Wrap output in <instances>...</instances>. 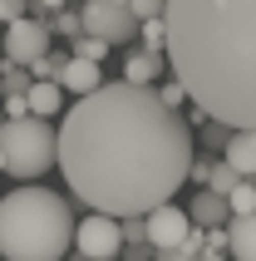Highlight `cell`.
Listing matches in <instances>:
<instances>
[{
  "instance_id": "7402d4cb",
  "label": "cell",
  "mask_w": 256,
  "mask_h": 261,
  "mask_svg": "<svg viewBox=\"0 0 256 261\" xmlns=\"http://www.w3.org/2000/svg\"><path fill=\"white\" fill-rule=\"evenodd\" d=\"M5 118H30V94H5Z\"/></svg>"
},
{
  "instance_id": "4316f807",
  "label": "cell",
  "mask_w": 256,
  "mask_h": 261,
  "mask_svg": "<svg viewBox=\"0 0 256 261\" xmlns=\"http://www.w3.org/2000/svg\"><path fill=\"white\" fill-rule=\"evenodd\" d=\"M197 261H227V256H222V251H217V247H207V251H202Z\"/></svg>"
},
{
  "instance_id": "7a4b0ae2",
  "label": "cell",
  "mask_w": 256,
  "mask_h": 261,
  "mask_svg": "<svg viewBox=\"0 0 256 261\" xmlns=\"http://www.w3.org/2000/svg\"><path fill=\"white\" fill-rule=\"evenodd\" d=\"M168 59L207 118L256 128V0H168Z\"/></svg>"
},
{
  "instance_id": "44dd1931",
  "label": "cell",
  "mask_w": 256,
  "mask_h": 261,
  "mask_svg": "<svg viewBox=\"0 0 256 261\" xmlns=\"http://www.w3.org/2000/svg\"><path fill=\"white\" fill-rule=\"evenodd\" d=\"M35 0H0V25H15V20H25V10Z\"/></svg>"
},
{
  "instance_id": "d6986e66",
  "label": "cell",
  "mask_w": 256,
  "mask_h": 261,
  "mask_svg": "<svg viewBox=\"0 0 256 261\" xmlns=\"http://www.w3.org/2000/svg\"><path fill=\"white\" fill-rule=\"evenodd\" d=\"M69 49H74V55H84V59H99V64H104V55H109V40H104V35H89V30H84L79 40H69Z\"/></svg>"
},
{
  "instance_id": "6da1fadb",
  "label": "cell",
  "mask_w": 256,
  "mask_h": 261,
  "mask_svg": "<svg viewBox=\"0 0 256 261\" xmlns=\"http://www.w3.org/2000/svg\"><path fill=\"white\" fill-rule=\"evenodd\" d=\"M59 173L94 212L148 217L192 177V128L158 89L99 84L64 114Z\"/></svg>"
},
{
  "instance_id": "7c38bea8",
  "label": "cell",
  "mask_w": 256,
  "mask_h": 261,
  "mask_svg": "<svg viewBox=\"0 0 256 261\" xmlns=\"http://www.w3.org/2000/svg\"><path fill=\"white\" fill-rule=\"evenodd\" d=\"M192 182H197V188H212V192H227V197H232V188L242 182V173H237L227 158H222V163L207 158V163H192Z\"/></svg>"
},
{
  "instance_id": "ba28073f",
  "label": "cell",
  "mask_w": 256,
  "mask_h": 261,
  "mask_svg": "<svg viewBox=\"0 0 256 261\" xmlns=\"http://www.w3.org/2000/svg\"><path fill=\"white\" fill-rule=\"evenodd\" d=\"M40 55H49V25L44 20H15V25H5V59H15V64H35Z\"/></svg>"
},
{
  "instance_id": "5bb4252c",
  "label": "cell",
  "mask_w": 256,
  "mask_h": 261,
  "mask_svg": "<svg viewBox=\"0 0 256 261\" xmlns=\"http://www.w3.org/2000/svg\"><path fill=\"white\" fill-rule=\"evenodd\" d=\"M227 237H232V261H256V212L251 217H232L227 222Z\"/></svg>"
},
{
  "instance_id": "cb8c5ba5",
  "label": "cell",
  "mask_w": 256,
  "mask_h": 261,
  "mask_svg": "<svg viewBox=\"0 0 256 261\" xmlns=\"http://www.w3.org/2000/svg\"><path fill=\"white\" fill-rule=\"evenodd\" d=\"M158 94H163V103H172V109H183V103H187V89H183V79H177V74H172V84L158 89Z\"/></svg>"
},
{
  "instance_id": "5b68a950",
  "label": "cell",
  "mask_w": 256,
  "mask_h": 261,
  "mask_svg": "<svg viewBox=\"0 0 256 261\" xmlns=\"http://www.w3.org/2000/svg\"><path fill=\"white\" fill-rule=\"evenodd\" d=\"M138 25L143 20L133 10V0H84V30L104 35L109 44H128Z\"/></svg>"
},
{
  "instance_id": "83f0119b",
  "label": "cell",
  "mask_w": 256,
  "mask_h": 261,
  "mask_svg": "<svg viewBox=\"0 0 256 261\" xmlns=\"http://www.w3.org/2000/svg\"><path fill=\"white\" fill-rule=\"evenodd\" d=\"M0 173H5V148H0Z\"/></svg>"
},
{
  "instance_id": "d4e9b609",
  "label": "cell",
  "mask_w": 256,
  "mask_h": 261,
  "mask_svg": "<svg viewBox=\"0 0 256 261\" xmlns=\"http://www.w3.org/2000/svg\"><path fill=\"white\" fill-rule=\"evenodd\" d=\"M35 10H49V15H55V10H64V0H35Z\"/></svg>"
},
{
  "instance_id": "f1b7e54d",
  "label": "cell",
  "mask_w": 256,
  "mask_h": 261,
  "mask_svg": "<svg viewBox=\"0 0 256 261\" xmlns=\"http://www.w3.org/2000/svg\"><path fill=\"white\" fill-rule=\"evenodd\" d=\"M0 128H5V103H0Z\"/></svg>"
},
{
  "instance_id": "484cf974",
  "label": "cell",
  "mask_w": 256,
  "mask_h": 261,
  "mask_svg": "<svg viewBox=\"0 0 256 261\" xmlns=\"http://www.w3.org/2000/svg\"><path fill=\"white\" fill-rule=\"evenodd\" d=\"M158 261H192V256H183V251H158Z\"/></svg>"
},
{
  "instance_id": "ffe728a7",
  "label": "cell",
  "mask_w": 256,
  "mask_h": 261,
  "mask_svg": "<svg viewBox=\"0 0 256 261\" xmlns=\"http://www.w3.org/2000/svg\"><path fill=\"white\" fill-rule=\"evenodd\" d=\"M55 35L79 40V35H84V10H55Z\"/></svg>"
},
{
  "instance_id": "e0dca14e",
  "label": "cell",
  "mask_w": 256,
  "mask_h": 261,
  "mask_svg": "<svg viewBox=\"0 0 256 261\" xmlns=\"http://www.w3.org/2000/svg\"><path fill=\"white\" fill-rule=\"evenodd\" d=\"M227 202H232V217H251V212H256V182H251V177H242V182L232 188Z\"/></svg>"
},
{
  "instance_id": "3957f363",
  "label": "cell",
  "mask_w": 256,
  "mask_h": 261,
  "mask_svg": "<svg viewBox=\"0 0 256 261\" xmlns=\"http://www.w3.org/2000/svg\"><path fill=\"white\" fill-rule=\"evenodd\" d=\"M69 202L49 188H15L0 197V256L5 261H59L74 247Z\"/></svg>"
},
{
  "instance_id": "ac0fdd59",
  "label": "cell",
  "mask_w": 256,
  "mask_h": 261,
  "mask_svg": "<svg viewBox=\"0 0 256 261\" xmlns=\"http://www.w3.org/2000/svg\"><path fill=\"white\" fill-rule=\"evenodd\" d=\"M69 59H74V55H59V49H55V55H40L35 64H30V69H35V79H64Z\"/></svg>"
},
{
  "instance_id": "603a6c76",
  "label": "cell",
  "mask_w": 256,
  "mask_h": 261,
  "mask_svg": "<svg viewBox=\"0 0 256 261\" xmlns=\"http://www.w3.org/2000/svg\"><path fill=\"white\" fill-rule=\"evenodd\" d=\"M133 10L138 20H158V15H168V0H133Z\"/></svg>"
},
{
  "instance_id": "277c9868",
  "label": "cell",
  "mask_w": 256,
  "mask_h": 261,
  "mask_svg": "<svg viewBox=\"0 0 256 261\" xmlns=\"http://www.w3.org/2000/svg\"><path fill=\"white\" fill-rule=\"evenodd\" d=\"M0 148H5V173L15 177H40L44 168L59 163V133L49 128V118H5L0 128Z\"/></svg>"
},
{
  "instance_id": "52a82bcc",
  "label": "cell",
  "mask_w": 256,
  "mask_h": 261,
  "mask_svg": "<svg viewBox=\"0 0 256 261\" xmlns=\"http://www.w3.org/2000/svg\"><path fill=\"white\" fill-rule=\"evenodd\" d=\"M197 222H192V212L187 207H177V202H163V207H153L148 212V247L153 251H177L187 242V232H192Z\"/></svg>"
},
{
  "instance_id": "30bf717a",
  "label": "cell",
  "mask_w": 256,
  "mask_h": 261,
  "mask_svg": "<svg viewBox=\"0 0 256 261\" xmlns=\"http://www.w3.org/2000/svg\"><path fill=\"white\" fill-rule=\"evenodd\" d=\"M192 222L197 227H227L232 222V202H227V192H212V188H202L197 197H192Z\"/></svg>"
},
{
  "instance_id": "9c48e42d",
  "label": "cell",
  "mask_w": 256,
  "mask_h": 261,
  "mask_svg": "<svg viewBox=\"0 0 256 261\" xmlns=\"http://www.w3.org/2000/svg\"><path fill=\"white\" fill-rule=\"evenodd\" d=\"M163 69H168V55L143 49V44H133L128 59H123V79L128 84H153V79H163Z\"/></svg>"
},
{
  "instance_id": "8992f818",
  "label": "cell",
  "mask_w": 256,
  "mask_h": 261,
  "mask_svg": "<svg viewBox=\"0 0 256 261\" xmlns=\"http://www.w3.org/2000/svg\"><path fill=\"white\" fill-rule=\"evenodd\" d=\"M74 247L84 261H114L118 251L128 247L123 242V217H109V212H89L74 232Z\"/></svg>"
},
{
  "instance_id": "2e32d148",
  "label": "cell",
  "mask_w": 256,
  "mask_h": 261,
  "mask_svg": "<svg viewBox=\"0 0 256 261\" xmlns=\"http://www.w3.org/2000/svg\"><path fill=\"white\" fill-rule=\"evenodd\" d=\"M138 44L168 55V20H163V15H158V20H143V25H138Z\"/></svg>"
},
{
  "instance_id": "4fadbf2b",
  "label": "cell",
  "mask_w": 256,
  "mask_h": 261,
  "mask_svg": "<svg viewBox=\"0 0 256 261\" xmlns=\"http://www.w3.org/2000/svg\"><path fill=\"white\" fill-rule=\"evenodd\" d=\"M59 84L69 89V94H94V89L104 84V74H99V59H84V55H74Z\"/></svg>"
},
{
  "instance_id": "8fae6325",
  "label": "cell",
  "mask_w": 256,
  "mask_h": 261,
  "mask_svg": "<svg viewBox=\"0 0 256 261\" xmlns=\"http://www.w3.org/2000/svg\"><path fill=\"white\" fill-rule=\"evenodd\" d=\"M222 158L237 168L242 177H256V128H237L222 148Z\"/></svg>"
},
{
  "instance_id": "9a60e30c",
  "label": "cell",
  "mask_w": 256,
  "mask_h": 261,
  "mask_svg": "<svg viewBox=\"0 0 256 261\" xmlns=\"http://www.w3.org/2000/svg\"><path fill=\"white\" fill-rule=\"evenodd\" d=\"M59 103H64V84H59V79H35V89H30V114L55 118Z\"/></svg>"
}]
</instances>
